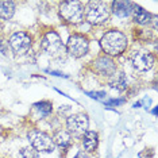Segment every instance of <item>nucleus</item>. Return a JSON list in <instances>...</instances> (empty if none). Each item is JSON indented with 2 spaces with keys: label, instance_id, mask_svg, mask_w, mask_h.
Segmentation results:
<instances>
[{
  "label": "nucleus",
  "instance_id": "2eb2a0df",
  "mask_svg": "<svg viewBox=\"0 0 158 158\" xmlns=\"http://www.w3.org/2000/svg\"><path fill=\"white\" fill-rule=\"evenodd\" d=\"M107 81H108V84H110L111 88L118 89V91H124V89L128 87L127 76H126V73L123 70H119V69L115 72V73Z\"/></svg>",
  "mask_w": 158,
  "mask_h": 158
},
{
  "label": "nucleus",
  "instance_id": "ddd939ff",
  "mask_svg": "<svg viewBox=\"0 0 158 158\" xmlns=\"http://www.w3.org/2000/svg\"><path fill=\"white\" fill-rule=\"evenodd\" d=\"M81 146H82V152L91 154L93 152H96L99 146V134L96 131H92V130H88L87 132L81 135Z\"/></svg>",
  "mask_w": 158,
  "mask_h": 158
},
{
  "label": "nucleus",
  "instance_id": "6e6552de",
  "mask_svg": "<svg viewBox=\"0 0 158 158\" xmlns=\"http://www.w3.org/2000/svg\"><path fill=\"white\" fill-rule=\"evenodd\" d=\"M8 48L16 56L26 54L33 46V38L26 31H15L8 38Z\"/></svg>",
  "mask_w": 158,
  "mask_h": 158
},
{
  "label": "nucleus",
  "instance_id": "6ab92c4d",
  "mask_svg": "<svg viewBox=\"0 0 158 158\" xmlns=\"http://www.w3.org/2000/svg\"><path fill=\"white\" fill-rule=\"evenodd\" d=\"M0 52H2L3 54H7V52H8V42L2 38H0Z\"/></svg>",
  "mask_w": 158,
  "mask_h": 158
},
{
  "label": "nucleus",
  "instance_id": "aec40b11",
  "mask_svg": "<svg viewBox=\"0 0 158 158\" xmlns=\"http://www.w3.org/2000/svg\"><path fill=\"white\" fill-rule=\"evenodd\" d=\"M73 158H91V156H89L88 153H85V152H82V150H80V152H78Z\"/></svg>",
  "mask_w": 158,
  "mask_h": 158
},
{
  "label": "nucleus",
  "instance_id": "f257e3e1",
  "mask_svg": "<svg viewBox=\"0 0 158 158\" xmlns=\"http://www.w3.org/2000/svg\"><path fill=\"white\" fill-rule=\"evenodd\" d=\"M100 48L103 50V54L115 58L126 53L128 48V38L123 31L118 28H110L100 38Z\"/></svg>",
  "mask_w": 158,
  "mask_h": 158
},
{
  "label": "nucleus",
  "instance_id": "9b49d317",
  "mask_svg": "<svg viewBox=\"0 0 158 158\" xmlns=\"http://www.w3.org/2000/svg\"><path fill=\"white\" fill-rule=\"evenodd\" d=\"M132 7H134V3H131V2H120V0H116V2L110 3L111 15L122 18V19L131 16Z\"/></svg>",
  "mask_w": 158,
  "mask_h": 158
},
{
  "label": "nucleus",
  "instance_id": "4468645a",
  "mask_svg": "<svg viewBox=\"0 0 158 158\" xmlns=\"http://www.w3.org/2000/svg\"><path fill=\"white\" fill-rule=\"evenodd\" d=\"M52 139H53L54 146H58L61 149H68V147H70L72 143H73V136H72V134L68 130H64V128L57 130L54 134L52 135Z\"/></svg>",
  "mask_w": 158,
  "mask_h": 158
},
{
  "label": "nucleus",
  "instance_id": "0eeeda50",
  "mask_svg": "<svg viewBox=\"0 0 158 158\" xmlns=\"http://www.w3.org/2000/svg\"><path fill=\"white\" fill-rule=\"evenodd\" d=\"M130 62L136 72H149L156 64V56L146 49H138L130 54Z\"/></svg>",
  "mask_w": 158,
  "mask_h": 158
},
{
  "label": "nucleus",
  "instance_id": "dca6fc26",
  "mask_svg": "<svg viewBox=\"0 0 158 158\" xmlns=\"http://www.w3.org/2000/svg\"><path fill=\"white\" fill-rule=\"evenodd\" d=\"M15 3L14 2H0V18L4 20L12 19L15 15Z\"/></svg>",
  "mask_w": 158,
  "mask_h": 158
},
{
  "label": "nucleus",
  "instance_id": "423d86ee",
  "mask_svg": "<svg viewBox=\"0 0 158 158\" xmlns=\"http://www.w3.org/2000/svg\"><path fill=\"white\" fill-rule=\"evenodd\" d=\"M27 139L30 146L34 147L38 153H52L54 152V143H53L52 135L42 130H31L27 134Z\"/></svg>",
  "mask_w": 158,
  "mask_h": 158
},
{
  "label": "nucleus",
  "instance_id": "7ed1b4c3",
  "mask_svg": "<svg viewBox=\"0 0 158 158\" xmlns=\"http://www.w3.org/2000/svg\"><path fill=\"white\" fill-rule=\"evenodd\" d=\"M39 48L45 53L46 56L53 57V58H58L66 53L65 44L62 42V38L56 30H48L42 34L41 42H39Z\"/></svg>",
  "mask_w": 158,
  "mask_h": 158
},
{
  "label": "nucleus",
  "instance_id": "f8f14e48",
  "mask_svg": "<svg viewBox=\"0 0 158 158\" xmlns=\"http://www.w3.org/2000/svg\"><path fill=\"white\" fill-rule=\"evenodd\" d=\"M131 18H132V22L135 24H138V26H149L153 22L152 14L138 4H134V7H132Z\"/></svg>",
  "mask_w": 158,
  "mask_h": 158
},
{
  "label": "nucleus",
  "instance_id": "f03ea898",
  "mask_svg": "<svg viewBox=\"0 0 158 158\" xmlns=\"http://www.w3.org/2000/svg\"><path fill=\"white\" fill-rule=\"evenodd\" d=\"M111 19L110 3L92 0L84 6V20L91 26H103Z\"/></svg>",
  "mask_w": 158,
  "mask_h": 158
},
{
  "label": "nucleus",
  "instance_id": "a211bd4d",
  "mask_svg": "<svg viewBox=\"0 0 158 158\" xmlns=\"http://www.w3.org/2000/svg\"><path fill=\"white\" fill-rule=\"evenodd\" d=\"M19 154H20V157H22V158H39V153L34 149V147H31V146L22 147V149H20V152H19Z\"/></svg>",
  "mask_w": 158,
  "mask_h": 158
},
{
  "label": "nucleus",
  "instance_id": "412c9836",
  "mask_svg": "<svg viewBox=\"0 0 158 158\" xmlns=\"http://www.w3.org/2000/svg\"><path fill=\"white\" fill-rule=\"evenodd\" d=\"M0 158H3V157H0Z\"/></svg>",
  "mask_w": 158,
  "mask_h": 158
},
{
  "label": "nucleus",
  "instance_id": "9d476101",
  "mask_svg": "<svg viewBox=\"0 0 158 158\" xmlns=\"http://www.w3.org/2000/svg\"><path fill=\"white\" fill-rule=\"evenodd\" d=\"M92 70L95 72L98 76L104 77L108 80L115 72L118 70L116 61L106 54H102L92 61Z\"/></svg>",
  "mask_w": 158,
  "mask_h": 158
},
{
  "label": "nucleus",
  "instance_id": "20e7f679",
  "mask_svg": "<svg viewBox=\"0 0 158 158\" xmlns=\"http://www.w3.org/2000/svg\"><path fill=\"white\" fill-rule=\"evenodd\" d=\"M58 15L72 26H77L84 22V4L81 2H61L58 4Z\"/></svg>",
  "mask_w": 158,
  "mask_h": 158
},
{
  "label": "nucleus",
  "instance_id": "1a4fd4ad",
  "mask_svg": "<svg viewBox=\"0 0 158 158\" xmlns=\"http://www.w3.org/2000/svg\"><path fill=\"white\" fill-rule=\"evenodd\" d=\"M89 128V116L85 112L72 114L66 118V130L72 136H80Z\"/></svg>",
  "mask_w": 158,
  "mask_h": 158
},
{
  "label": "nucleus",
  "instance_id": "39448f33",
  "mask_svg": "<svg viewBox=\"0 0 158 158\" xmlns=\"http://www.w3.org/2000/svg\"><path fill=\"white\" fill-rule=\"evenodd\" d=\"M89 38L82 33H73L69 35L65 50L66 53L73 58H82L89 53Z\"/></svg>",
  "mask_w": 158,
  "mask_h": 158
},
{
  "label": "nucleus",
  "instance_id": "f3484780",
  "mask_svg": "<svg viewBox=\"0 0 158 158\" xmlns=\"http://www.w3.org/2000/svg\"><path fill=\"white\" fill-rule=\"evenodd\" d=\"M34 108L38 110L42 115H49L53 111V104L49 100H42V102L34 104Z\"/></svg>",
  "mask_w": 158,
  "mask_h": 158
}]
</instances>
